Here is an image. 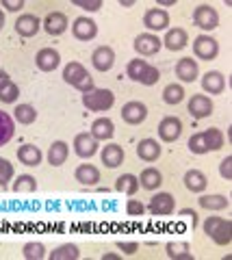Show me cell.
Instances as JSON below:
<instances>
[{
	"label": "cell",
	"instance_id": "d590c367",
	"mask_svg": "<svg viewBox=\"0 0 232 260\" xmlns=\"http://www.w3.org/2000/svg\"><path fill=\"white\" fill-rule=\"evenodd\" d=\"M182 100H185V89H182V85L172 83L163 89V102L165 104H172L174 107V104H180Z\"/></svg>",
	"mask_w": 232,
	"mask_h": 260
},
{
	"label": "cell",
	"instance_id": "816d5d0a",
	"mask_svg": "<svg viewBox=\"0 0 232 260\" xmlns=\"http://www.w3.org/2000/svg\"><path fill=\"white\" fill-rule=\"evenodd\" d=\"M9 83H11V76L3 70V72H0V91H3V89H5L7 85H9Z\"/></svg>",
	"mask_w": 232,
	"mask_h": 260
},
{
	"label": "cell",
	"instance_id": "d6986e66",
	"mask_svg": "<svg viewBox=\"0 0 232 260\" xmlns=\"http://www.w3.org/2000/svg\"><path fill=\"white\" fill-rule=\"evenodd\" d=\"M35 63H37V68L42 72H52V70L59 68L61 54L54 50V48H42V50L37 52V56H35Z\"/></svg>",
	"mask_w": 232,
	"mask_h": 260
},
{
	"label": "cell",
	"instance_id": "277c9868",
	"mask_svg": "<svg viewBox=\"0 0 232 260\" xmlns=\"http://www.w3.org/2000/svg\"><path fill=\"white\" fill-rule=\"evenodd\" d=\"M193 22H195V26L202 30H215L219 26V13H217V9H213L211 5H200L193 11Z\"/></svg>",
	"mask_w": 232,
	"mask_h": 260
},
{
	"label": "cell",
	"instance_id": "11a10c76",
	"mask_svg": "<svg viewBox=\"0 0 232 260\" xmlns=\"http://www.w3.org/2000/svg\"><path fill=\"white\" fill-rule=\"evenodd\" d=\"M119 5H122V7H132V5H135V0H122Z\"/></svg>",
	"mask_w": 232,
	"mask_h": 260
},
{
	"label": "cell",
	"instance_id": "f546056e",
	"mask_svg": "<svg viewBox=\"0 0 232 260\" xmlns=\"http://www.w3.org/2000/svg\"><path fill=\"white\" fill-rule=\"evenodd\" d=\"M48 258L50 260H78L81 258V249L76 245H72V243H63L57 249L48 251Z\"/></svg>",
	"mask_w": 232,
	"mask_h": 260
},
{
	"label": "cell",
	"instance_id": "1f68e13d",
	"mask_svg": "<svg viewBox=\"0 0 232 260\" xmlns=\"http://www.w3.org/2000/svg\"><path fill=\"white\" fill-rule=\"evenodd\" d=\"M13 119L22 126H30L37 119V109L33 104H18V107L13 109Z\"/></svg>",
	"mask_w": 232,
	"mask_h": 260
},
{
	"label": "cell",
	"instance_id": "7c38bea8",
	"mask_svg": "<svg viewBox=\"0 0 232 260\" xmlns=\"http://www.w3.org/2000/svg\"><path fill=\"white\" fill-rule=\"evenodd\" d=\"M91 65L98 72H109L115 65V52L111 46H98L91 54Z\"/></svg>",
	"mask_w": 232,
	"mask_h": 260
},
{
	"label": "cell",
	"instance_id": "f1b7e54d",
	"mask_svg": "<svg viewBox=\"0 0 232 260\" xmlns=\"http://www.w3.org/2000/svg\"><path fill=\"white\" fill-rule=\"evenodd\" d=\"M163 184V176L161 172H158L156 167H146L141 172L139 176V186H143V189H148V191H154L158 189V186Z\"/></svg>",
	"mask_w": 232,
	"mask_h": 260
},
{
	"label": "cell",
	"instance_id": "f907efd6",
	"mask_svg": "<svg viewBox=\"0 0 232 260\" xmlns=\"http://www.w3.org/2000/svg\"><path fill=\"white\" fill-rule=\"evenodd\" d=\"M180 215L189 217V219H191V223H193V228H195V223H197V213H195L193 208H182V210H180Z\"/></svg>",
	"mask_w": 232,
	"mask_h": 260
},
{
	"label": "cell",
	"instance_id": "3957f363",
	"mask_svg": "<svg viewBox=\"0 0 232 260\" xmlns=\"http://www.w3.org/2000/svg\"><path fill=\"white\" fill-rule=\"evenodd\" d=\"M193 54L202 61H213L219 54V42L211 35H197L193 39Z\"/></svg>",
	"mask_w": 232,
	"mask_h": 260
},
{
	"label": "cell",
	"instance_id": "7402d4cb",
	"mask_svg": "<svg viewBox=\"0 0 232 260\" xmlns=\"http://www.w3.org/2000/svg\"><path fill=\"white\" fill-rule=\"evenodd\" d=\"M100 158L109 169H115V167H119L124 162V148L122 145H117V143H109L107 148H102Z\"/></svg>",
	"mask_w": 232,
	"mask_h": 260
},
{
	"label": "cell",
	"instance_id": "603a6c76",
	"mask_svg": "<svg viewBox=\"0 0 232 260\" xmlns=\"http://www.w3.org/2000/svg\"><path fill=\"white\" fill-rule=\"evenodd\" d=\"M74 178L85 186H93V184L100 182V169L95 165H89V162H83V165L76 167Z\"/></svg>",
	"mask_w": 232,
	"mask_h": 260
},
{
	"label": "cell",
	"instance_id": "f5cc1de1",
	"mask_svg": "<svg viewBox=\"0 0 232 260\" xmlns=\"http://www.w3.org/2000/svg\"><path fill=\"white\" fill-rule=\"evenodd\" d=\"M176 5V0H161V3H158V9H161V7H174Z\"/></svg>",
	"mask_w": 232,
	"mask_h": 260
},
{
	"label": "cell",
	"instance_id": "7bdbcfd3",
	"mask_svg": "<svg viewBox=\"0 0 232 260\" xmlns=\"http://www.w3.org/2000/svg\"><path fill=\"white\" fill-rule=\"evenodd\" d=\"M13 178V165L7 158L0 156V182L7 184Z\"/></svg>",
	"mask_w": 232,
	"mask_h": 260
},
{
	"label": "cell",
	"instance_id": "484cf974",
	"mask_svg": "<svg viewBox=\"0 0 232 260\" xmlns=\"http://www.w3.org/2000/svg\"><path fill=\"white\" fill-rule=\"evenodd\" d=\"M182 182H185V186L191 193H202L209 186V180H206V176L200 169H189L185 178H182Z\"/></svg>",
	"mask_w": 232,
	"mask_h": 260
},
{
	"label": "cell",
	"instance_id": "4fadbf2b",
	"mask_svg": "<svg viewBox=\"0 0 232 260\" xmlns=\"http://www.w3.org/2000/svg\"><path fill=\"white\" fill-rule=\"evenodd\" d=\"M213 100L209 95H202V93H193L191 95V100H189V113L193 115L195 119H204V117H209L211 113H213Z\"/></svg>",
	"mask_w": 232,
	"mask_h": 260
},
{
	"label": "cell",
	"instance_id": "ac0fdd59",
	"mask_svg": "<svg viewBox=\"0 0 232 260\" xmlns=\"http://www.w3.org/2000/svg\"><path fill=\"white\" fill-rule=\"evenodd\" d=\"M202 89L206 93L211 95H219L226 91V76L221 74V72H206V74L202 76Z\"/></svg>",
	"mask_w": 232,
	"mask_h": 260
},
{
	"label": "cell",
	"instance_id": "8992f818",
	"mask_svg": "<svg viewBox=\"0 0 232 260\" xmlns=\"http://www.w3.org/2000/svg\"><path fill=\"white\" fill-rule=\"evenodd\" d=\"M122 119L126 121V124H130V126H139L141 121H146L148 117V107L143 102H137V100H130V102H126L124 107H122Z\"/></svg>",
	"mask_w": 232,
	"mask_h": 260
},
{
	"label": "cell",
	"instance_id": "7dc6e473",
	"mask_svg": "<svg viewBox=\"0 0 232 260\" xmlns=\"http://www.w3.org/2000/svg\"><path fill=\"white\" fill-rule=\"evenodd\" d=\"M76 7H81L85 11H98L102 9V0H74Z\"/></svg>",
	"mask_w": 232,
	"mask_h": 260
},
{
	"label": "cell",
	"instance_id": "836d02e7",
	"mask_svg": "<svg viewBox=\"0 0 232 260\" xmlns=\"http://www.w3.org/2000/svg\"><path fill=\"white\" fill-rule=\"evenodd\" d=\"M115 189L124 195H135L139 191V178L132 176V174H122L115 180Z\"/></svg>",
	"mask_w": 232,
	"mask_h": 260
},
{
	"label": "cell",
	"instance_id": "d4e9b609",
	"mask_svg": "<svg viewBox=\"0 0 232 260\" xmlns=\"http://www.w3.org/2000/svg\"><path fill=\"white\" fill-rule=\"evenodd\" d=\"M18 158H20L22 165H26V167H37V165H42L44 154H42V150H39L37 145L26 143V145H22V148L18 150Z\"/></svg>",
	"mask_w": 232,
	"mask_h": 260
},
{
	"label": "cell",
	"instance_id": "8d00e7d4",
	"mask_svg": "<svg viewBox=\"0 0 232 260\" xmlns=\"http://www.w3.org/2000/svg\"><path fill=\"white\" fill-rule=\"evenodd\" d=\"M11 189L15 191V193H35L37 191V180L30 174H22L18 180L13 182V186Z\"/></svg>",
	"mask_w": 232,
	"mask_h": 260
},
{
	"label": "cell",
	"instance_id": "e0dca14e",
	"mask_svg": "<svg viewBox=\"0 0 232 260\" xmlns=\"http://www.w3.org/2000/svg\"><path fill=\"white\" fill-rule=\"evenodd\" d=\"M200 74V65L197 61H193V56H185L176 63V76H178L182 83H193Z\"/></svg>",
	"mask_w": 232,
	"mask_h": 260
},
{
	"label": "cell",
	"instance_id": "b9f144b4",
	"mask_svg": "<svg viewBox=\"0 0 232 260\" xmlns=\"http://www.w3.org/2000/svg\"><path fill=\"white\" fill-rule=\"evenodd\" d=\"M158 78H161V72H158V68H154V65H148L146 68V72L141 74V78H139V83L141 85H154V83H158Z\"/></svg>",
	"mask_w": 232,
	"mask_h": 260
},
{
	"label": "cell",
	"instance_id": "ee69618b",
	"mask_svg": "<svg viewBox=\"0 0 232 260\" xmlns=\"http://www.w3.org/2000/svg\"><path fill=\"white\" fill-rule=\"evenodd\" d=\"M126 213L130 217H141L143 213H146V206H143L139 200H128L126 202Z\"/></svg>",
	"mask_w": 232,
	"mask_h": 260
},
{
	"label": "cell",
	"instance_id": "ba28073f",
	"mask_svg": "<svg viewBox=\"0 0 232 260\" xmlns=\"http://www.w3.org/2000/svg\"><path fill=\"white\" fill-rule=\"evenodd\" d=\"M72 35H74L78 42H91V39L98 35V24L89 18H85V15H81V18H76L72 22Z\"/></svg>",
	"mask_w": 232,
	"mask_h": 260
},
{
	"label": "cell",
	"instance_id": "74e56055",
	"mask_svg": "<svg viewBox=\"0 0 232 260\" xmlns=\"http://www.w3.org/2000/svg\"><path fill=\"white\" fill-rule=\"evenodd\" d=\"M204 139H206V145H209V150H221L223 148V141H226V139H223V133H221V130L219 128H206L204 130Z\"/></svg>",
	"mask_w": 232,
	"mask_h": 260
},
{
	"label": "cell",
	"instance_id": "5b68a950",
	"mask_svg": "<svg viewBox=\"0 0 232 260\" xmlns=\"http://www.w3.org/2000/svg\"><path fill=\"white\" fill-rule=\"evenodd\" d=\"M154 217H167V215H172L174 210H176V200H174V195L172 193H156L154 198L150 200V204L148 208Z\"/></svg>",
	"mask_w": 232,
	"mask_h": 260
},
{
	"label": "cell",
	"instance_id": "db71d44e",
	"mask_svg": "<svg viewBox=\"0 0 232 260\" xmlns=\"http://www.w3.org/2000/svg\"><path fill=\"white\" fill-rule=\"evenodd\" d=\"M115 258H119L117 254H102V260H115Z\"/></svg>",
	"mask_w": 232,
	"mask_h": 260
},
{
	"label": "cell",
	"instance_id": "f35d334b",
	"mask_svg": "<svg viewBox=\"0 0 232 260\" xmlns=\"http://www.w3.org/2000/svg\"><path fill=\"white\" fill-rule=\"evenodd\" d=\"M146 68H148V63L143 59H130L128 65H126V74H128L130 80H137L139 83V78H141L143 72H146Z\"/></svg>",
	"mask_w": 232,
	"mask_h": 260
},
{
	"label": "cell",
	"instance_id": "c3c4849f",
	"mask_svg": "<svg viewBox=\"0 0 232 260\" xmlns=\"http://www.w3.org/2000/svg\"><path fill=\"white\" fill-rule=\"evenodd\" d=\"M3 7L7 11H20V9H24V0H3Z\"/></svg>",
	"mask_w": 232,
	"mask_h": 260
},
{
	"label": "cell",
	"instance_id": "ab89813d",
	"mask_svg": "<svg viewBox=\"0 0 232 260\" xmlns=\"http://www.w3.org/2000/svg\"><path fill=\"white\" fill-rule=\"evenodd\" d=\"M189 150L193 152V154H206V152H211L209 145H206V139H204L202 133H197V135H193L189 139Z\"/></svg>",
	"mask_w": 232,
	"mask_h": 260
},
{
	"label": "cell",
	"instance_id": "9a60e30c",
	"mask_svg": "<svg viewBox=\"0 0 232 260\" xmlns=\"http://www.w3.org/2000/svg\"><path fill=\"white\" fill-rule=\"evenodd\" d=\"M74 152L81 158H91L93 154L98 152V141H95L89 133H78L74 137Z\"/></svg>",
	"mask_w": 232,
	"mask_h": 260
},
{
	"label": "cell",
	"instance_id": "e575fe53",
	"mask_svg": "<svg viewBox=\"0 0 232 260\" xmlns=\"http://www.w3.org/2000/svg\"><path fill=\"white\" fill-rule=\"evenodd\" d=\"M22 256L26 258V260H44L48 256V251H46L44 243L30 241V243H26V245L22 247Z\"/></svg>",
	"mask_w": 232,
	"mask_h": 260
},
{
	"label": "cell",
	"instance_id": "f6af8a7d",
	"mask_svg": "<svg viewBox=\"0 0 232 260\" xmlns=\"http://www.w3.org/2000/svg\"><path fill=\"white\" fill-rule=\"evenodd\" d=\"M219 174H221L223 180H228V182L232 180V156L230 154L219 162Z\"/></svg>",
	"mask_w": 232,
	"mask_h": 260
},
{
	"label": "cell",
	"instance_id": "ffe728a7",
	"mask_svg": "<svg viewBox=\"0 0 232 260\" xmlns=\"http://www.w3.org/2000/svg\"><path fill=\"white\" fill-rule=\"evenodd\" d=\"M87 76H89V72H87L85 65H81L78 61H70L65 68H63V80H65L68 85H72L74 89L81 85Z\"/></svg>",
	"mask_w": 232,
	"mask_h": 260
},
{
	"label": "cell",
	"instance_id": "7a4b0ae2",
	"mask_svg": "<svg viewBox=\"0 0 232 260\" xmlns=\"http://www.w3.org/2000/svg\"><path fill=\"white\" fill-rule=\"evenodd\" d=\"M115 104V95L111 89H93L89 93H83V107L91 113H105Z\"/></svg>",
	"mask_w": 232,
	"mask_h": 260
},
{
	"label": "cell",
	"instance_id": "5bb4252c",
	"mask_svg": "<svg viewBox=\"0 0 232 260\" xmlns=\"http://www.w3.org/2000/svg\"><path fill=\"white\" fill-rule=\"evenodd\" d=\"M39 28H42V20L33 13H22L20 18L15 20V30H18V35H22V37L37 35Z\"/></svg>",
	"mask_w": 232,
	"mask_h": 260
},
{
	"label": "cell",
	"instance_id": "cb8c5ba5",
	"mask_svg": "<svg viewBox=\"0 0 232 260\" xmlns=\"http://www.w3.org/2000/svg\"><path fill=\"white\" fill-rule=\"evenodd\" d=\"M137 156L146 162H154V160H158V156H161V145H158V141H154V139H141L137 143Z\"/></svg>",
	"mask_w": 232,
	"mask_h": 260
},
{
	"label": "cell",
	"instance_id": "60d3db41",
	"mask_svg": "<svg viewBox=\"0 0 232 260\" xmlns=\"http://www.w3.org/2000/svg\"><path fill=\"white\" fill-rule=\"evenodd\" d=\"M18 95H20V87L11 80V83L7 85V87L3 89V91H0V102H5V104H13L15 100H18Z\"/></svg>",
	"mask_w": 232,
	"mask_h": 260
},
{
	"label": "cell",
	"instance_id": "4dcf8cb0",
	"mask_svg": "<svg viewBox=\"0 0 232 260\" xmlns=\"http://www.w3.org/2000/svg\"><path fill=\"white\" fill-rule=\"evenodd\" d=\"M13 135H15V121H13V117L9 115V113L0 111V148L11 141Z\"/></svg>",
	"mask_w": 232,
	"mask_h": 260
},
{
	"label": "cell",
	"instance_id": "30bf717a",
	"mask_svg": "<svg viewBox=\"0 0 232 260\" xmlns=\"http://www.w3.org/2000/svg\"><path fill=\"white\" fill-rule=\"evenodd\" d=\"M182 135V121L174 115H167L161 119L158 124V137L165 141V143H172V141H178Z\"/></svg>",
	"mask_w": 232,
	"mask_h": 260
},
{
	"label": "cell",
	"instance_id": "d6a6232c",
	"mask_svg": "<svg viewBox=\"0 0 232 260\" xmlns=\"http://www.w3.org/2000/svg\"><path fill=\"white\" fill-rule=\"evenodd\" d=\"M197 202H200V206H202L204 210H223V208H228V204H230V200L226 198V195H221V193L202 195Z\"/></svg>",
	"mask_w": 232,
	"mask_h": 260
},
{
	"label": "cell",
	"instance_id": "9f6ffc18",
	"mask_svg": "<svg viewBox=\"0 0 232 260\" xmlns=\"http://www.w3.org/2000/svg\"><path fill=\"white\" fill-rule=\"evenodd\" d=\"M3 26H5V13L0 9V30H3Z\"/></svg>",
	"mask_w": 232,
	"mask_h": 260
},
{
	"label": "cell",
	"instance_id": "bcb514c9",
	"mask_svg": "<svg viewBox=\"0 0 232 260\" xmlns=\"http://www.w3.org/2000/svg\"><path fill=\"white\" fill-rule=\"evenodd\" d=\"M117 249L124 251V254H128V256H132V254H137L139 243L137 241H117Z\"/></svg>",
	"mask_w": 232,
	"mask_h": 260
},
{
	"label": "cell",
	"instance_id": "44dd1931",
	"mask_svg": "<svg viewBox=\"0 0 232 260\" xmlns=\"http://www.w3.org/2000/svg\"><path fill=\"white\" fill-rule=\"evenodd\" d=\"M89 135L93 137L95 141H109L111 137L115 135V124H113V119H109V117H98L91 124V130H89Z\"/></svg>",
	"mask_w": 232,
	"mask_h": 260
},
{
	"label": "cell",
	"instance_id": "83f0119b",
	"mask_svg": "<svg viewBox=\"0 0 232 260\" xmlns=\"http://www.w3.org/2000/svg\"><path fill=\"white\" fill-rule=\"evenodd\" d=\"M165 251H167V258H172V260H191L193 258L191 245L185 241H170L165 245Z\"/></svg>",
	"mask_w": 232,
	"mask_h": 260
},
{
	"label": "cell",
	"instance_id": "52a82bcc",
	"mask_svg": "<svg viewBox=\"0 0 232 260\" xmlns=\"http://www.w3.org/2000/svg\"><path fill=\"white\" fill-rule=\"evenodd\" d=\"M143 26H146L152 35H154L156 30H167V26H170V13L165 9H158V7L148 9L146 15H143Z\"/></svg>",
	"mask_w": 232,
	"mask_h": 260
},
{
	"label": "cell",
	"instance_id": "9c48e42d",
	"mask_svg": "<svg viewBox=\"0 0 232 260\" xmlns=\"http://www.w3.org/2000/svg\"><path fill=\"white\" fill-rule=\"evenodd\" d=\"M132 48H135V50H137L141 56H152V54H156V52L163 48V42H161V39H158L156 35H152V32H141V35L135 37Z\"/></svg>",
	"mask_w": 232,
	"mask_h": 260
},
{
	"label": "cell",
	"instance_id": "8fae6325",
	"mask_svg": "<svg viewBox=\"0 0 232 260\" xmlns=\"http://www.w3.org/2000/svg\"><path fill=\"white\" fill-rule=\"evenodd\" d=\"M42 26H44V30L48 32V35L59 37V35H63V32L68 30L70 22H68V15H65V13L52 11V13H48V15H46V20L42 22Z\"/></svg>",
	"mask_w": 232,
	"mask_h": 260
},
{
	"label": "cell",
	"instance_id": "2e32d148",
	"mask_svg": "<svg viewBox=\"0 0 232 260\" xmlns=\"http://www.w3.org/2000/svg\"><path fill=\"white\" fill-rule=\"evenodd\" d=\"M163 42V46L167 48V50H172V52H176V50H182L187 44H189V35H187V30L185 28H167V32H165V37L161 39Z\"/></svg>",
	"mask_w": 232,
	"mask_h": 260
},
{
	"label": "cell",
	"instance_id": "6da1fadb",
	"mask_svg": "<svg viewBox=\"0 0 232 260\" xmlns=\"http://www.w3.org/2000/svg\"><path fill=\"white\" fill-rule=\"evenodd\" d=\"M204 234L213 239L217 245H230L232 241V221L221 217H206L204 221Z\"/></svg>",
	"mask_w": 232,
	"mask_h": 260
},
{
	"label": "cell",
	"instance_id": "681fc988",
	"mask_svg": "<svg viewBox=\"0 0 232 260\" xmlns=\"http://www.w3.org/2000/svg\"><path fill=\"white\" fill-rule=\"evenodd\" d=\"M76 89H78V91H81V93H89V91H93V89H95V83H93V78H91V76H87V78H85L83 83L78 85Z\"/></svg>",
	"mask_w": 232,
	"mask_h": 260
},
{
	"label": "cell",
	"instance_id": "4316f807",
	"mask_svg": "<svg viewBox=\"0 0 232 260\" xmlns=\"http://www.w3.org/2000/svg\"><path fill=\"white\" fill-rule=\"evenodd\" d=\"M70 156V148L65 141H54L50 148H48V162H50L52 167H61L63 162L68 160Z\"/></svg>",
	"mask_w": 232,
	"mask_h": 260
}]
</instances>
